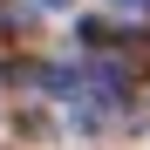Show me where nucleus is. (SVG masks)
Instances as JSON below:
<instances>
[{
    "instance_id": "f257e3e1",
    "label": "nucleus",
    "mask_w": 150,
    "mask_h": 150,
    "mask_svg": "<svg viewBox=\"0 0 150 150\" xmlns=\"http://www.w3.org/2000/svg\"><path fill=\"white\" fill-rule=\"evenodd\" d=\"M116 7H143V0H116Z\"/></svg>"
},
{
    "instance_id": "f03ea898",
    "label": "nucleus",
    "mask_w": 150,
    "mask_h": 150,
    "mask_svg": "<svg viewBox=\"0 0 150 150\" xmlns=\"http://www.w3.org/2000/svg\"><path fill=\"white\" fill-rule=\"evenodd\" d=\"M41 7H62V0H41Z\"/></svg>"
}]
</instances>
